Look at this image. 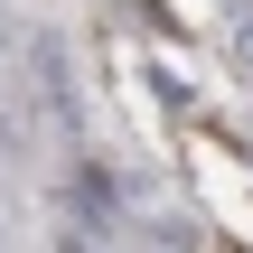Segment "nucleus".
<instances>
[{"mask_svg":"<svg viewBox=\"0 0 253 253\" xmlns=\"http://www.w3.org/2000/svg\"><path fill=\"white\" fill-rule=\"evenodd\" d=\"M235 66H244V75H253V19H244V28H235Z\"/></svg>","mask_w":253,"mask_h":253,"instance_id":"f257e3e1","label":"nucleus"}]
</instances>
